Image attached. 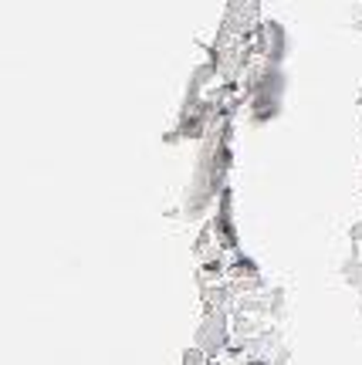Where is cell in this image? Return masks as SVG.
I'll list each match as a JSON object with an SVG mask.
<instances>
[{
	"label": "cell",
	"mask_w": 362,
	"mask_h": 365,
	"mask_svg": "<svg viewBox=\"0 0 362 365\" xmlns=\"http://www.w3.org/2000/svg\"><path fill=\"white\" fill-rule=\"evenodd\" d=\"M231 125L223 122L207 135L203 143V153H200V163H196V176L193 186H190V196H186V217H196L203 210L220 200V193L227 190V173H231Z\"/></svg>",
	"instance_id": "obj_1"
},
{
	"label": "cell",
	"mask_w": 362,
	"mask_h": 365,
	"mask_svg": "<svg viewBox=\"0 0 362 365\" xmlns=\"http://www.w3.org/2000/svg\"><path fill=\"white\" fill-rule=\"evenodd\" d=\"M193 345H200V349L210 355V362H213V359L231 345V314L227 312H203V322L196 328Z\"/></svg>",
	"instance_id": "obj_2"
},
{
	"label": "cell",
	"mask_w": 362,
	"mask_h": 365,
	"mask_svg": "<svg viewBox=\"0 0 362 365\" xmlns=\"http://www.w3.org/2000/svg\"><path fill=\"white\" fill-rule=\"evenodd\" d=\"M227 281L237 287V294H254V291H264V277H261V267L247 254L233 250L231 261H227Z\"/></svg>",
	"instance_id": "obj_3"
},
{
	"label": "cell",
	"mask_w": 362,
	"mask_h": 365,
	"mask_svg": "<svg viewBox=\"0 0 362 365\" xmlns=\"http://www.w3.org/2000/svg\"><path fill=\"white\" fill-rule=\"evenodd\" d=\"M213 237H217L220 250H237V227H233V196L231 190H223L217 200V213H213Z\"/></svg>",
	"instance_id": "obj_4"
},
{
	"label": "cell",
	"mask_w": 362,
	"mask_h": 365,
	"mask_svg": "<svg viewBox=\"0 0 362 365\" xmlns=\"http://www.w3.org/2000/svg\"><path fill=\"white\" fill-rule=\"evenodd\" d=\"M342 277H346V284H349L352 291L362 294V257L359 254H349V257L342 261Z\"/></svg>",
	"instance_id": "obj_5"
},
{
	"label": "cell",
	"mask_w": 362,
	"mask_h": 365,
	"mask_svg": "<svg viewBox=\"0 0 362 365\" xmlns=\"http://www.w3.org/2000/svg\"><path fill=\"white\" fill-rule=\"evenodd\" d=\"M210 362V355L200 349V345H193V349H186L183 352V365H207Z\"/></svg>",
	"instance_id": "obj_6"
}]
</instances>
